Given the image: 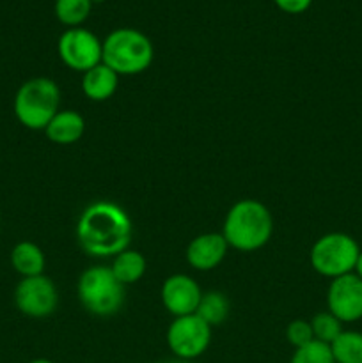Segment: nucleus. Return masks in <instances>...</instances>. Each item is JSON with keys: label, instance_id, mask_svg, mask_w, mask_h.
<instances>
[{"label": "nucleus", "instance_id": "nucleus-1", "mask_svg": "<svg viewBox=\"0 0 362 363\" xmlns=\"http://www.w3.org/2000/svg\"><path fill=\"white\" fill-rule=\"evenodd\" d=\"M131 220L121 206L109 201L92 202L77 222V241L91 257H114L131 241Z\"/></svg>", "mask_w": 362, "mask_h": 363}, {"label": "nucleus", "instance_id": "nucleus-2", "mask_svg": "<svg viewBox=\"0 0 362 363\" xmlns=\"http://www.w3.org/2000/svg\"><path fill=\"white\" fill-rule=\"evenodd\" d=\"M273 233L270 209L254 199H243L231 206L222 225V236L231 248L254 252L265 247Z\"/></svg>", "mask_w": 362, "mask_h": 363}, {"label": "nucleus", "instance_id": "nucleus-3", "mask_svg": "<svg viewBox=\"0 0 362 363\" xmlns=\"http://www.w3.org/2000/svg\"><path fill=\"white\" fill-rule=\"evenodd\" d=\"M155 59L151 39L137 28H116L103 39L102 62L119 77L144 73Z\"/></svg>", "mask_w": 362, "mask_h": 363}, {"label": "nucleus", "instance_id": "nucleus-4", "mask_svg": "<svg viewBox=\"0 0 362 363\" xmlns=\"http://www.w3.org/2000/svg\"><path fill=\"white\" fill-rule=\"evenodd\" d=\"M60 106V89L55 80L35 77L23 82L14 96V116L21 126L32 131H45Z\"/></svg>", "mask_w": 362, "mask_h": 363}, {"label": "nucleus", "instance_id": "nucleus-5", "mask_svg": "<svg viewBox=\"0 0 362 363\" xmlns=\"http://www.w3.org/2000/svg\"><path fill=\"white\" fill-rule=\"evenodd\" d=\"M77 294L87 312L110 318L124 305V286L117 282L109 266H91L78 277Z\"/></svg>", "mask_w": 362, "mask_h": 363}, {"label": "nucleus", "instance_id": "nucleus-6", "mask_svg": "<svg viewBox=\"0 0 362 363\" xmlns=\"http://www.w3.org/2000/svg\"><path fill=\"white\" fill-rule=\"evenodd\" d=\"M358 254L361 247L353 238L344 233H329L312 245L309 261L316 273L334 280L353 273Z\"/></svg>", "mask_w": 362, "mask_h": 363}, {"label": "nucleus", "instance_id": "nucleus-7", "mask_svg": "<svg viewBox=\"0 0 362 363\" xmlns=\"http://www.w3.org/2000/svg\"><path fill=\"white\" fill-rule=\"evenodd\" d=\"M212 342V326L197 314L174 318L167 328V346L177 360H195L206 353Z\"/></svg>", "mask_w": 362, "mask_h": 363}, {"label": "nucleus", "instance_id": "nucleus-8", "mask_svg": "<svg viewBox=\"0 0 362 363\" xmlns=\"http://www.w3.org/2000/svg\"><path fill=\"white\" fill-rule=\"evenodd\" d=\"M57 52L64 66L85 73L102 62L103 41H99L98 35L89 28H66L57 43Z\"/></svg>", "mask_w": 362, "mask_h": 363}, {"label": "nucleus", "instance_id": "nucleus-9", "mask_svg": "<svg viewBox=\"0 0 362 363\" xmlns=\"http://www.w3.org/2000/svg\"><path fill=\"white\" fill-rule=\"evenodd\" d=\"M14 305L27 318H48L57 311L59 291L53 280L46 275L21 279L14 289Z\"/></svg>", "mask_w": 362, "mask_h": 363}, {"label": "nucleus", "instance_id": "nucleus-10", "mask_svg": "<svg viewBox=\"0 0 362 363\" xmlns=\"http://www.w3.org/2000/svg\"><path fill=\"white\" fill-rule=\"evenodd\" d=\"M327 307L341 323L362 319V280L355 273L334 279L327 291Z\"/></svg>", "mask_w": 362, "mask_h": 363}, {"label": "nucleus", "instance_id": "nucleus-11", "mask_svg": "<svg viewBox=\"0 0 362 363\" xmlns=\"http://www.w3.org/2000/svg\"><path fill=\"white\" fill-rule=\"evenodd\" d=\"M160 298L169 314L181 318V315L195 314L202 298V291L192 277L176 273L163 280Z\"/></svg>", "mask_w": 362, "mask_h": 363}, {"label": "nucleus", "instance_id": "nucleus-12", "mask_svg": "<svg viewBox=\"0 0 362 363\" xmlns=\"http://www.w3.org/2000/svg\"><path fill=\"white\" fill-rule=\"evenodd\" d=\"M229 245L222 233H206L194 238L187 247V262L197 272L215 269L226 259Z\"/></svg>", "mask_w": 362, "mask_h": 363}, {"label": "nucleus", "instance_id": "nucleus-13", "mask_svg": "<svg viewBox=\"0 0 362 363\" xmlns=\"http://www.w3.org/2000/svg\"><path fill=\"white\" fill-rule=\"evenodd\" d=\"M85 133V119L77 110H59L45 128L50 142L59 145L77 144Z\"/></svg>", "mask_w": 362, "mask_h": 363}, {"label": "nucleus", "instance_id": "nucleus-14", "mask_svg": "<svg viewBox=\"0 0 362 363\" xmlns=\"http://www.w3.org/2000/svg\"><path fill=\"white\" fill-rule=\"evenodd\" d=\"M117 85H119V74L103 62L82 73V91L91 101L102 103L110 99L116 94Z\"/></svg>", "mask_w": 362, "mask_h": 363}, {"label": "nucleus", "instance_id": "nucleus-15", "mask_svg": "<svg viewBox=\"0 0 362 363\" xmlns=\"http://www.w3.org/2000/svg\"><path fill=\"white\" fill-rule=\"evenodd\" d=\"M11 266L21 279L45 275L46 257L39 245L25 240L14 245L11 250Z\"/></svg>", "mask_w": 362, "mask_h": 363}, {"label": "nucleus", "instance_id": "nucleus-16", "mask_svg": "<svg viewBox=\"0 0 362 363\" xmlns=\"http://www.w3.org/2000/svg\"><path fill=\"white\" fill-rule=\"evenodd\" d=\"M109 268L117 279V282L123 284V286H130V284L138 282L144 277L146 269H148V262H146V257L141 252L126 248V250L114 255L112 264Z\"/></svg>", "mask_w": 362, "mask_h": 363}, {"label": "nucleus", "instance_id": "nucleus-17", "mask_svg": "<svg viewBox=\"0 0 362 363\" xmlns=\"http://www.w3.org/2000/svg\"><path fill=\"white\" fill-rule=\"evenodd\" d=\"M229 311V300H227L226 294L220 293V291H209V293H202L195 314L213 328V326H219L226 321Z\"/></svg>", "mask_w": 362, "mask_h": 363}, {"label": "nucleus", "instance_id": "nucleus-18", "mask_svg": "<svg viewBox=\"0 0 362 363\" xmlns=\"http://www.w3.org/2000/svg\"><path fill=\"white\" fill-rule=\"evenodd\" d=\"M336 363H362V333L355 330H343L330 344Z\"/></svg>", "mask_w": 362, "mask_h": 363}, {"label": "nucleus", "instance_id": "nucleus-19", "mask_svg": "<svg viewBox=\"0 0 362 363\" xmlns=\"http://www.w3.org/2000/svg\"><path fill=\"white\" fill-rule=\"evenodd\" d=\"M57 20L67 28L82 27L92 9V0H55Z\"/></svg>", "mask_w": 362, "mask_h": 363}, {"label": "nucleus", "instance_id": "nucleus-20", "mask_svg": "<svg viewBox=\"0 0 362 363\" xmlns=\"http://www.w3.org/2000/svg\"><path fill=\"white\" fill-rule=\"evenodd\" d=\"M311 328H312V337L314 340L323 344H332L334 340L339 337V333L343 332V323L332 314V312H318L314 318L311 319Z\"/></svg>", "mask_w": 362, "mask_h": 363}, {"label": "nucleus", "instance_id": "nucleus-21", "mask_svg": "<svg viewBox=\"0 0 362 363\" xmlns=\"http://www.w3.org/2000/svg\"><path fill=\"white\" fill-rule=\"evenodd\" d=\"M290 363H336V362H334L332 351H330L329 344L312 340V342L295 350Z\"/></svg>", "mask_w": 362, "mask_h": 363}, {"label": "nucleus", "instance_id": "nucleus-22", "mask_svg": "<svg viewBox=\"0 0 362 363\" xmlns=\"http://www.w3.org/2000/svg\"><path fill=\"white\" fill-rule=\"evenodd\" d=\"M286 339L295 350L312 342L314 337H312L311 323L305 321V319H295V321H291L286 328Z\"/></svg>", "mask_w": 362, "mask_h": 363}, {"label": "nucleus", "instance_id": "nucleus-23", "mask_svg": "<svg viewBox=\"0 0 362 363\" xmlns=\"http://www.w3.org/2000/svg\"><path fill=\"white\" fill-rule=\"evenodd\" d=\"M273 4L287 14H302L311 7L312 0H273Z\"/></svg>", "mask_w": 362, "mask_h": 363}, {"label": "nucleus", "instance_id": "nucleus-24", "mask_svg": "<svg viewBox=\"0 0 362 363\" xmlns=\"http://www.w3.org/2000/svg\"><path fill=\"white\" fill-rule=\"evenodd\" d=\"M353 273H355V275L358 277V279L362 280V250H361V254H358L357 262H355V269H353Z\"/></svg>", "mask_w": 362, "mask_h": 363}, {"label": "nucleus", "instance_id": "nucleus-25", "mask_svg": "<svg viewBox=\"0 0 362 363\" xmlns=\"http://www.w3.org/2000/svg\"><path fill=\"white\" fill-rule=\"evenodd\" d=\"M28 363H53V362L48 360V358H35V360H31Z\"/></svg>", "mask_w": 362, "mask_h": 363}, {"label": "nucleus", "instance_id": "nucleus-26", "mask_svg": "<svg viewBox=\"0 0 362 363\" xmlns=\"http://www.w3.org/2000/svg\"><path fill=\"white\" fill-rule=\"evenodd\" d=\"M94 2L99 4V2H103V0H92V4H94Z\"/></svg>", "mask_w": 362, "mask_h": 363}]
</instances>
